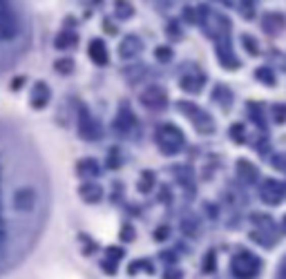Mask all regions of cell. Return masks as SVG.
Listing matches in <instances>:
<instances>
[{
    "label": "cell",
    "mask_w": 286,
    "mask_h": 279,
    "mask_svg": "<svg viewBox=\"0 0 286 279\" xmlns=\"http://www.w3.org/2000/svg\"><path fill=\"white\" fill-rule=\"evenodd\" d=\"M154 141L164 154H177V152H181L183 145H186V136H183L181 127L172 125V123H164V125L156 127Z\"/></svg>",
    "instance_id": "6da1fadb"
},
{
    "label": "cell",
    "mask_w": 286,
    "mask_h": 279,
    "mask_svg": "<svg viewBox=\"0 0 286 279\" xmlns=\"http://www.w3.org/2000/svg\"><path fill=\"white\" fill-rule=\"evenodd\" d=\"M231 270L237 279H255L262 270V259L248 250H239L231 261Z\"/></svg>",
    "instance_id": "7a4b0ae2"
},
{
    "label": "cell",
    "mask_w": 286,
    "mask_h": 279,
    "mask_svg": "<svg viewBox=\"0 0 286 279\" xmlns=\"http://www.w3.org/2000/svg\"><path fill=\"white\" fill-rule=\"evenodd\" d=\"M177 105H179V110L186 114V119L195 125V130H197L199 134H212L215 132V121H212V116L206 114L197 103H193V100H179Z\"/></svg>",
    "instance_id": "3957f363"
},
{
    "label": "cell",
    "mask_w": 286,
    "mask_h": 279,
    "mask_svg": "<svg viewBox=\"0 0 286 279\" xmlns=\"http://www.w3.org/2000/svg\"><path fill=\"white\" fill-rule=\"evenodd\" d=\"M78 136L85 138V141L101 138V123L94 119V114L85 105H81V110H78Z\"/></svg>",
    "instance_id": "277c9868"
},
{
    "label": "cell",
    "mask_w": 286,
    "mask_h": 279,
    "mask_svg": "<svg viewBox=\"0 0 286 279\" xmlns=\"http://www.w3.org/2000/svg\"><path fill=\"white\" fill-rule=\"evenodd\" d=\"M11 205H14L16 212H20V215H31L34 210H36L38 205V194L36 190L31 186H22L14 192V197H11Z\"/></svg>",
    "instance_id": "5b68a950"
},
{
    "label": "cell",
    "mask_w": 286,
    "mask_h": 279,
    "mask_svg": "<svg viewBox=\"0 0 286 279\" xmlns=\"http://www.w3.org/2000/svg\"><path fill=\"white\" fill-rule=\"evenodd\" d=\"M139 100H141V105L145 110L164 112L168 108V92H166V87H161V85H150L141 96H139Z\"/></svg>",
    "instance_id": "8992f818"
},
{
    "label": "cell",
    "mask_w": 286,
    "mask_h": 279,
    "mask_svg": "<svg viewBox=\"0 0 286 279\" xmlns=\"http://www.w3.org/2000/svg\"><path fill=\"white\" fill-rule=\"evenodd\" d=\"M260 199L266 205H279L286 199V183L275 181V179H266L260 186Z\"/></svg>",
    "instance_id": "52a82bcc"
},
{
    "label": "cell",
    "mask_w": 286,
    "mask_h": 279,
    "mask_svg": "<svg viewBox=\"0 0 286 279\" xmlns=\"http://www.w3.org/2000/svg\"><path fill=\"white\" fill-rule=\"evenodd\" d=\"M18 33V20L7 3H0V41H11Z\"/></svg>",
    "instance_id": "ba28073f"
},
{
    "label": "cell",
    "mask_w": 286,
    "mask_h": 279,
    "mask_svg": "<svg viewBox=\"0 0 286 279\" xmlns=\"http://www.w3.org/2000/svg\"><path fill=\"white\" fill-rule=\"evenodd\" d=\"M141 52H143L141 38H139V36H132V33L123 38V43L119 45V56H121V58H125V60L134 58V56H139Z\"/></svg>",
    "instance_id": "9c48e42d"
},
{
    "label": "cell",
    "mask_w": 286,
    "mask_h": 279,
    "mask_svg": "<svg viewBox=\"0 0 286 279\" xmlns=\"http://www.w3.org/2000/svg\"><path fill=\"white\" fill-rule=\"evenodd\" d=\"M134 125H137V119H134V114L128 110V105L123 103L119 114H116V119H114V123H112V127H114L116 132H121V134H128Z\"/></svg>",
    "instance_id": "30bf717a"
},
{
    "label": "cell",
    "mask_w": 286,
    "mask_h": 279,
    "mask_svg": "<svg viewBox=\"0 0 286 279\" xmlns=\"http://www.w3.org/2000/svg\"><path fill=\"white\" fill-rule=\"evenodd\" d=\"M237 177L242 183H246V186H255L257 179H260V170H257L248 159H239L237 161Z\"/></svg>",
    "instance_id": "8fae6325"
},
{
    "label": "cell",
    "mask_w": 286,
    "mask_h": 279,
    "mask_svg": "<svg viewBox=\"0 0 286 279\" xmlns=\"http://www.w3.org/2000/svg\"><path fill=\"white\" fill-rule=\"evenodd\" d=\"M217 54H219V63L226 67V69H237L239 67V60H237V56L233 54V47H231V43H228V38L226 41H219V47H217Z\"/></svg>",
    "instance_id": "7c38bea8"
},
{
    "label": "cell",
    "mask_w": 286,
    "mask_h": 279,
    "mask_svg": "<svg viewBox=\"0 0 286 279\" xmlns=\"http://www.w3.org/2000/svg\"><path fill=\"white\" fill-rule=\"evenodd\" d=\"M286 25L284 16L277 14V11H271V14H264V18H262V29L266 33H271V36H275L277 31H282Z\"/></svg>",
    "instance_id": "4fadbf2b"
},
{
    "label": "cell",
    "mask_w": 286,
    "mask_h": 279,
    "mask_svg": "<svg viewBox=\"0 0 286 279\" xmlns=\"http://www.w3.org/2000/svg\"><path fill=\"white\" fill-rule=\"evenodd\" d=\"M29 103H31L34 110H43L45 105L49 103V87L45 85L43 81H38L36 85L31 87V98H29Z\"/></svg>",
    "instance_id": "5bb4252c"
},
{
    "label": "cell",
    "mask_w": 286,
    "mask_h": 279,
    "mask_svg": "<svg viewBox=\"0 0 286 279\" xmlns=\"http://www.w3.org/2000/svg\"><path fill=\"white\" fill-rule=\"evenodd\" d=\"M78 194H81V199L85 201V203H99V201L103 199V188L94 181H87L78 188Z\"/></svg>",
    "instance_id": "9a60e30c"
},
{
    "label": "cell",
    "mask_w": 286,
    "mask_h": 279,
    "mask_svg": "<svg viewBox=\"0 0 286 279\" xmlns=\"http://www.w3.org/2000/svg\"><path fill=\"white\" fill-rule=\"evenodd\" d=\"M87 54H89V58H92L97 65H108V60H110L108 47H105V43H103V41H99V38H94V41L89 43Z\"/></svg>",
    "instance_id": "2e32d148"
},
{
    "label": "cell",
    "mask_w": 286,
    "mask_h": 279,
    "mask_svg": "<svg viewBox=\"0 0 286 279\" xmlns=\"http://www.w3.org/2000/svg\"><path fill=\"white\" fill-rule=\"evenodd\" d=\"M101 172L97 159H81L76 163V175L78 177H97Z\"/></svg>",
    "instance_id": "e0dca14e"
},
{
    "label": "cell",
    "mask_w": 286,
    "mask_h": 279,
    "mask_svg": "<svg viewBox=\"0 0 286 279\" xmlns=\"http://www.w3.org/2000/svg\"><path fill=\"white\" fill-rule=\"evenodd\" d=\"M175 177L179 179V183H181V186L186 188V190L195 192V179H193V172H190L186 165H175Z\"/></svg>",
    "instance_id": "ac0fdd59"
},
{
    "label": "cell",
    "mask_w": 286,
    "mask_h": 279,
    "mask_svg": "<svg viewBox=\"0 0 286 279\" xmlns=\"http://www.w3.org/2000/svg\"><path fill=\"white\" fill-rule=\"evenodd\" d=\"M215 100L224 110H231L233 108V92L226 85H217L215 87Z\"/></svg>",
    "instance_id": "d6986e66"
},
{
    "label": "cell",
    "mask_w": 286,
    "mask_h": 279,
    "mask_svg": "<svg viewBox=\"0 0 286 279\" xmlns=\"http://www.w3.org/2000/svg\"><path fill=\"white\" fill-rule=\"evenodd\" d=\"M201 85H204V76H183L181 78V89H186V92L197 94Z\"/></svg>",
    "instance_id": "ffe728a7"
},
{
    "label": "cell",
    "mask_w": 286,
    "mask_h": 279,
    "mask_svg": "<svg viewBox=\"0 0 286 279\" xmlns=\"http://www.w3.org/2000/svg\"><path fill=\"white\" fill-rule=\"evenodd\" d=\"M74 67H76L74 65V58H67V56H65V58H58L54 63V69L58 72V74H63V76L74 74Z\"/></svg>",
    "instance_id": "44dd1931"
},
{
    "label": "cell",
    "mask_w": 286,
    "mask_h": 279,
    "mask_svg": "<svg viewBox=\"0 0 286 279\" xmlns=\"http://www.w3.org/2000/svg\"><path fill=\"white\" fill-rule=\"evenodd\" d=\"M76 41H78V38H76L74 31H63V33H58V36H56V47H58V49L72 47Z\"/></svg>",
    "instance_id": "7402d4cb"
},
{
    "label": "cell",
    "mask_w": 286,
    "mask_h": 279,
    "mask_svg": "<svg viewBox=\"0 0 286 279\" xmlns=\"http://www.w3.org/2000/svg\"><path fill=\"white\" fill-rule=\"evenodd\" d=\"M255 76H257V81H262L264 83V85H268V87H273L275 85V74H273L271 69H268V67H260V69L255 72Z\"/></svg>",
    "instance_id": "603a6c76"
},
{
    "label": "cell",
    "mask_w": 286,
    "mask_h": 279,
    "mask_svg": "<svg viewBox=\"0 0 286 279\" xmlns=\"http://www.w3.org/2000/svg\"><path fill=\"white\" fill-rule=\"evenodd\" d=\"M114 14H116V18L128 20V18H132V16H134V7H132L130 3H116Z\"/></svg>",
    "instance_id": "cb8c5ba5"
},
{
    "label": "cell",
    "mask_w": 286,
    "mask_h": 279,
    "mask_svg": "<svg viewBox=\"0 0 286 279\" xmlns=\"http://www.w3.org/2000/svg\"><path fill=\"white\" fill-rule=\"evenodd\" d=\"M152 186H154V175L150 170H145L141 175V181H139V192L148 194L150 190H152Z\"/></svg>",
    "instance_id": "d4e9b609"
},
{
    "label": "cell",
    "mask_w": 286,
    "mask_h": 279,
    "mask_svg": "<svg viewBox=\"0 0 286 279\" xmlns=\"http://www.w3.org/2000/svg\"><path fill=\"white\" fill-rule=\"evenodd\" d=\"M248 112H250V119H253L262 130H266V121H264V114H262V108L257 103H248Z\"/></svg>",
    "instance_id": "484cf974"
},
{
    "label": "cell",
    "mask_w": 286,
    "mask_h": 279,
    "mask_svg": "<svg viewBox=\"0 0 286 279\" xmlns=\"http://www.w3.org/2000/svg\"><path fill=\"white\" fill-rule=\"evenodd\" d=\"M242 45H244V49H246V52H248L250 56H257V54H260V47L255 45V38L248 36V33H244V36H242Z\"/></svg>",
    "instance_id": "4316f807"
},
{
    "label": "cell",
    "mask_w": 286,
    "mask_h": 279,
    "mask_svg": "<svg viewBox=\"0 0 286 279\" xmlns=\"http://www.w3.org/2000/svg\"><path fill=\"white\" fill-rule=\"evenodd\" d=\"M231 138H233V143H244L246 134H244V125H242V123H235V125H231Z\"/></svg>",
    "instance_id": "83f0119b"
},
{
    "label": "cell",
    "mask_w": 286,
    "mask_h": 279,
    "mask_svg": "<svg viewBox=\"0 0 286 279\" xmlns=\"http://www.w3.org/2000/svg\"><path fill=\"white\" fill-rule=\"evenodd\" d=\"M271 163H273V167H275V170L286 172V152L273 154V156H271Z\"/></svg>",
    "instance_id": "f1b7e54d"
},
{
    "label": "cell",
    "mask_w": 286,
    "mask_h": 279,
    "mask_svg": "<svg viewBox=\"0 0 286 279\" xmlns=\"http://www.w3.org/2000/svg\"><path fill=\"white\" fill-rule=\"evenodd\" d=\"M7 241H9V228H7V221L0 215V253H3V248L7 246Z\"/></svg>",
    "instance_id": "f546056e"
},
{
    "label": "cell",
    "mask_w": 286,
    "mask_h": 279,
    "mask_svg": "<svg viewBox=\"0 0 286 279\" xmlns=\"http://www.w3.org/2000/svg\"><path fill=\"white\" fill-rule=\"evenodd\" d=\"M121 165V154H119V148H112L110 154H108V167L112 170H116V167Z\"/></svg>",
    "instance_id": "4dcf8cb0"
},
{
    "label": "cell",
    "mask_w": 286,
    "mask_h": 279,
    "mask_svg": "<svg viewBox=\"0 0 286 279\" xmlns=\"http://www.w3.org/2000/svg\"><path fill=\"white\" fill-rule=\"evenodd\" d=\"M154 56H156V60H161V63H168V60L172 58V49L170 47H156Z\"/></svg>",
    "instance_id": "1f68e13d"
},
{
    "label": "cell",
    "mask_w": 286,
    "mask_h": 279,
    "mask_svg": "<svg viewBox=\"0 0 286 279\" xmlns=\"http://www.w3.org/2000/svg\"><path fill=\"white\" fill-rule=\"evenodd\" d=\"M273 116H275L277 123H286V103L273 105Z\"/></svg>",
    "instance_id": "d6a6232c"
},
{
    "label": "cell",
    "mask_w": 286,
    "mask_h": 279,
    "mask_svg": "<svg viewBox=\"0 0 286 279\" xmlns=\"http://www.w3.org/2000/svg\"><path fill=\"white\" fill-rule=\"evenodd\" d=\"M253 219L257 221V223H260V226L262 228H266V230H273V228H275V226H273V219H271V217H264V215H253Z\"/></svg>",
    "instance_id": "836d02e7"
},
{
    "label": "cell",
    "mask_w": 286,
    "mask_h": 279,
    "mask_svg": "<svg viewBox=\"0 0 286 279\" xmlns=\"http://www.w3.org/2000/svg\"><path fill=\"white\" fill-rule=\"evenodd\" d=\"M134 237H137V232H134L132 226H123L121 228V239L123 241H134Z\"/></svg>",
    "instance_id": "e575fe53"
},
{
    "label": "cell",
    "mask_w": 286,
    "mask_h": 279,
    "mask_svg": "<svg viewBox=\"0 0 286 279\" xmlns=\"http://www.w3.org/2000/svg\"><path fill=\"white\" fill-rule=\"evenodd\" d=\"M121 257H123V250H121V248H114V246H112V248H108V259H110V261L119 264Z\"/></svg>",
    "instance_id": "d590c367"
},
{
    "label": "cell",
    "mask_w": 286,
    "mask_h": 279,
    "mask_svg": "<svg viewBox=\"0 0 286 279\" xmlns=\"http://www.w3.org/2000/svg\"><path fill=\"white\" fill-rule=\"evenodd\" d=\"M204 270H206V272H212V270H215V253H208V255H206V259H204Z\"/></svg>",
    "instance_id": "8d00e7d4"
},
{
    "label": "cell",
    "mask_w": 286,
    "mask_h": 279,
    "mask_svg": "<svg viewBox=\"0 0 286 279\" xmlns=\"http://www.w3.org/2000/svg\"><path fill=\"white\" fill-rule=\"evenodd\" d=\"M170 237V228L168 226H161V228H156V232H154V239L156 241H164V239Z\"/></svg>",
    "instance_id": "74e56055"
},
{
    "label": "cell",
    "mask_w": 286,
    "mask_h": 279,
    "mask_svg": "<svg viewBox=\"0 0 286 279\" xmlns=\"http://www.w3.org/2000/svg\"><path fill=\"white\" fill-rule=\"evenodd\" d=\"M164 279H181V270H166Z\"/></svg>",
    "instance_id": "f35d334b"
},
{
    "label": "cell",
    "mask_w": 286,
    "mask_h": 279,
    "mask_svg": "<svg viewBox=\"0 0 286 279\" xmlns=\"http://www.w3.org/2000/svg\"><path fill=\"white\" fill-rule=\"evenodd\" d=\"M242 9H244V16H246V18H250V16H253V3H244Z\"/></svg>",
    "instance_id": "ab89813d"
},
{
    "label": "cell",
    "mask_w": 286,
    "mask_h": 279,
    "mask_svg": "<svg viewBox=\"0 0 286 279\" xmlns=\"http://www.w3.org/2000/svg\"><path fill=\"white\" fill-rule=\"evenodd\" d=\"M183 18H186V20H190V22H197V18H195V11L193 9H183Z\"/></svg>",
    "instance_id": "60d3db41"
},
{
    "label": "cell",
    "mask_w": 286,
    "mask_h": 279,
    "mask_svg": "<svg viewBox=\"0 0 286 279\" xmlns=\"http://www.w3.org/2000/svg\"><path fill=\"white\" fill-rule=\"evenodd\" d=\"M105 31H108V33H116V27L112 25L110 20H105Z\"/></svg>",
    "instance_id": "b9f144b4"
},
{
    "label": "cell",
    "mask_w": 286,
    "mask_h": 279,
    "mask_svg": "<svg viewBox=\"0 0 286 279\" xmlns=\"http://www.w3.org/2000/svg\"><path fill=\"white\" fill-rule=\"evenodd\" d=\"M282 232H286V215H284V219H282Z\"/></svg>",
    "instance_id": "7bdbcfd3"
},
{
    "label": "cell",
    "mask_w": 286,
    "mask_h": 279,
    "mask_svg": "<svg viewBox=\"0 0 286 279\" xmlns=\"http://www.w3.org/2000/svg\"><path fill=\"white\" fill-rule=\"evenodd\" d=\"M0 181H3V163H0Z\"/></svg>",
    "instance_id": "ee69618b"
}]
</instances>
